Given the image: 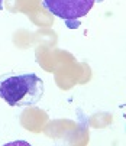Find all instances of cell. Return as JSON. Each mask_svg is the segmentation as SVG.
Masks as SVG:
<instances>
[{
  "label": "cell",
  "mask_w": 126,
  "mask_h": 146,
  "mask_svg": "<svg viewBox=\"0 0 126 146\" xmlns=\"http://www.w3.org/2000/svg\"><path fill=\"white\" fill-rule=\"evenodd\" d=\"M99 0H44V6L54 16L64 19L68 28H77L78 20L86 16Z\"/></svg>",
  "instance_id": "obj_2"
},
{
  "label": "cell",
  "mask_w": 126,
  "mask_h": 146,
  "mask_svg": "<svg viewBox=\"0 0 126 146\" xmlns=\"http://www.w3.org/2000/svg\"><path fill=\"white\" fill-rule=\"evenodd\" d=\"M44 96V81L36 74H16L0 81V98L12 107H31Z\"/></svg>",
  "instance_id": "obj_1"
},
{
  "label": "cell",
  "mask_w": 126,
  "mask_h": 146,
  "mask_svg": "<svg viewBox=\"0 0 126 146\" xmlns=\"http://www.w3.org/2000/svg\"><path fill=\"white\" fill-rule=\"evenodd\" d=\"M3 9V0H0V10Z\"/></svg>",
  "instance_id": "obj_3"
}]
</instances>
